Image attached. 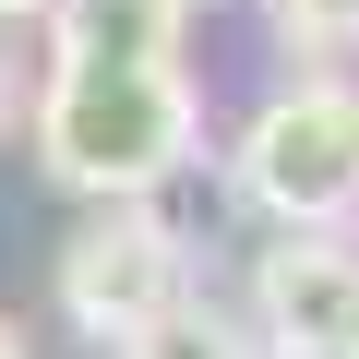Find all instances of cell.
<instances>
[{"label": "cell", "mask_w": 359, "mask_h": 359, "mask_svg": "<svg viewBox=\"0 0 359 359\" xmlns=\"http://www.w3.org/2000/svg\"><path fill=\"white\" fill-rule=\"evenodd\" d=\"M347 287H359L347 228H276V252L252 264V311H264L276 359H335V335H347Z\"/></svg>", "instance_id": "4"}, {"label": "cell", "mask_w": 359, "mask_h": 359, "mask_svg": "<svg viewBox=\"0 0 359 359\" xmlns=\"http://www.w3.org/2000/svg\"><path fill=\"white\" fill-rule=\"evenodd\" d=\"M0 25H48V0H0Z\"/></svg>", "instance_id": "8"}, {"label": "cell", "mask_w": 359, "mask_h": 359, "mask_svg": "<svg viewBox=\"0 0 359 359\" xmlns=\"http://www.w3.org/2000/svg\"><path fill=\"white\" fill-rule=\"evenodd\" d=\"M287 48H359V0H276Z\"/></svg>", "instance_id": "7"}, {"label": "cell", "mask_w": 359, "mask_h": 359, "mask_svg": "<svg viewBox=\"0 0 359 359\" xmlns=\"http://www.w3.org/2000/svg\"><path fill=\"white\" fill-rule=\"evenodd\" d=\"M168 299H192V240L156 216V192H96V216L60 240V311L96 347H120Z\"/></svg>", "instance_id": "3"}, {"label": "cell", "mask_w": 359, "mask_h": 359, "mask_svg": "<svg viewBox=\"0 0 359 359\" xmlns=\"http://www.w3.org/2000/svg\"><path fill=\"white\" fill-rule=\"evenodd\" d=\"M192 0H48V48L60 60H180Z\"/></svg>", "instance_id": "5"}, {"label": "cell", "mask_w": 359, "mask_h": 359, "mask_svg": "<svg viewBox=\"0 0 359 359\" xmlns=\"http://www.w3.org/2000/svg\"><path fill=\"white\" fill-rule=\"evenodd\" d=\"M204 144V96L180 60H48L36 96V156L60 192H156Z\"/></svg>", "instance_id": "1"}, {"label": "cell", "mask_w": 359, "mask_h": 359, "mask_svg": "<svg viewBox=\"0 0 359 359\" xmlns=\"http://www.w3.org/2000/svg\"><path fill=\"white\" fill-rule=\"evenodd\" d=\"M0 132H13V60H0Z\"/></svg>", "instance_id": "10"}, {"label": "cell", "mask_w": 359, "mask_h": 359, "mask_svg": "<svg viewBox=\"0 0 359 359\" xmlns=\"http://www.w3.org/2000/svg\"><path fill=\"white\" fill-rule=\"evenodd\" d=\"M0 359H25V335H13V323H0Z\"/></svg>", "instance_id": "11"}, {"label": "cell", "mask_w": 359, "mask_h": 359, "mask_svg": "<svg viewBox=\"0 0 359 359\" xmlns=\"http://www.w3.org/2000/svg\"><path fill=\"white\" fill-rule=\"evenodd\" d=\"M240 204L276 228H359V84H287L240 132Z\"/></svg>", "instance_id": "2"}, {"label": "cell", "mask_w": 359, "mask_h": 359, "mask_svg": "<svg viewBox=\"0 0 359 359\" xmlns=\"http://www.w3.org/2000/svg\"><path fill=\"white\" fill-rule=\"evenodd\" d=\"M335 359H359V287H347V335H335Z\"/></svg>", "instance_id": "9"}, {"label": "cell", "mask_w": 359, "mask_h": 359, "mask_svg": "<svg viewBox=\"0 0 359 359\" xmlns=\"http://www.w3.org/2000/svg\"><path fill=\"white\" fill-rule=\"evenodd\" d=\"M120 359H252V347H240V323H228V311L168 299L156 323H132V335H120Z\"/></svg>", "instance_id": "6"}]
</instances>
